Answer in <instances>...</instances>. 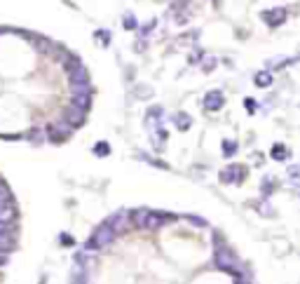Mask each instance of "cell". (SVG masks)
Instances as JSON below:
<instances>
[{
  "label": "cell",
  "mask_w": 300,
  "mask_h": 284,
  "mask_svg": "<svg viewBox=\"0 0 300 284\" xmlns=\"http://www.w3.org/2000/svg\"><path fill=\"white\" fill-rule=\"evenodd\" d=\"M115 230L108 226V223H103V226H99V228L94 230V235H92V240L87 242V249H101V247H108L113 240H115Z\"/></svg>",
  "instance_id": "1"
},
{
  "label": "cell",
  "mask_w": 300,
  "mask_h": 284,
  "mask_svg": "<svg viewBox=\"0 0 300 284\" xmlns=\"http://www.w3.org/2000/svg\"><path fill=\"white\" fill-rule=\"evenodd\" d=\"M234 254L228 249V247H221V249L216 251V256H213V263H216V268H221V270H228V273L234 275Z\"/></svg>",
  "instance_id": "2"
},
{
  "label": "cell",
  "mask_w": 300,
  "mask_h": 284,
  "mask_svg": "<svg viewBox=\"0 0 300 284\" xmlns=\"http://www.w3.org/2000/svg\"><path fill=\"white\" fill-rule=\"evenodd\" d=\"M263 19H265L267 26H282L286 22V10L284 7H277V10H265L263 12Z\"/></svg>",
  "instance_id": "3"
},
{
  "label": "cell",
  "mask_w": 300,
  "mask_h": 284,
  "mask_svg": "<svg viewBox=\"0 0 300 284\" xmlns=\"http://www.w3.org/2000/svg\"><path fill=\"white\" fill-rule=\"evenodd\" d=\"M244 178V169L237 167V165H230V167H225L221 172V181L223 184H239Z\"/></svg>",
  "instance_id": "4"
},
{
  "label": "cell",
  "mask_w": 300,
  "mask_h": 284,
  "mask_svg": "<svg viewBox=\"0 0 300 284\" xmlns=\"http://www.w3.org/2000/svg\"><path fill=\"white\" fill-rule=\"evenodd\" d=\"M73 282H87V266H84V254H75L73 261Z\"/></svg>",
  "instance_id": "5"
},
{
  "label": "cell",
  "mask_w": 300,
  "mask_h": 284,
  "mask_svg": "<svg viewBox=\"0 0 300 284\" xmlns=\"http://www.w3.org/2000/svg\"><path fill=\"white\" fill-rule=\"evenodd\" d=\"M223 104H225V96H223V92H218V89H213V92H209V94L204 96L206 111H221Z\"/></svg>",
  "instance_id": "6"
},
{
  "label": "cell",
  "mask_w": 300,
  "mask_h": 284,
  "mask_svg": "<svg viewBox=\"0 0 300 284\" xmlns=\"http://www.w3.org/2000/svg\"><path fill=\"white\" fill-rule=\"evenodd\" d=\"M108 226H111L115 233H122L124 228H127V223H129V212H117V214H113L111 218H108Z\"/></svg>",
  "instance_id": "7"
},
{
  "label": "cell",
  "mask_w": 300,
  "mask_h": 284,
  "mask_svg": "<svg viewBox=\"0 0 300 284\" xmlns=\"http://www.w3.org/2000/svg\"><path fill=\"white\" fill-rule=\"evenodd\" d=\"M84 113L87 111H82V108H78V106L66 108V125H73V127L84 125Z\"/></svg>",
  "instance_id": "8"
},
{
  "label": "cell",
  "mask_w": 300,
  "mask_h": 284,
  "mask_svg": "<svg viewBox=\"0 0 300 284\" xmlns=\"http://www.w3.org/2000/svg\"><path fill=\"white\" fill-rule=\"evenodd\" d=\"M169 221L167 214H155V212H148V216H145V226L143 228H160V226H164V223Z\"/></svg>",
  "instance_id": "9"
},
{
  "label": "cell",
  "mask_w": 300,
  "mask_h": 284,
  "mask_svg": "<svg viewBox=\"0 0 300 284\" xmlns=\"http://www.w3.org/2000/svg\"><path fill=\"white\" fill-rule=\"evenodd\" d=\"M14 218H17V209L12 207V202L0 205V221L3 223H14Z\"/></svg>",
  "instance_id": "10"
},
{
  "label": "cell",
  "mask_w": 300,
  "mask_h": 284,
  "mask_svg": "<svg viewBox=\"0 0 300 284\" xmlns=\"http://www.w3.org/2000/svg\"><path fill=\"white\" fill-rule=\"evenodd\" d=\"M253 83H256V87H270L272 85V71H258L256 75H253Z\"/></svg>",
  "instance_id": "11"
},
{
  "label": "cell",
  "mask_w": 300,
  "mask_h": 284,
  "mask_svg": "<svg viewBox=\"0 0 300 284\" xmlns=\"http://www.w3.org/2000/svg\"><path fill=\"white\" fill-rule=\"evenodd\" d=\"M174 123H176V127L181 129V132H185V129H190V125H192V117H190L188 113H176V115H174Z\"/></svg>",
  "instance_id": "12"
},
{
  "label": "cell",
  "mask_w": 300,
  "mask_h": 284,
  "mask_svg": "<svg viewBox=\"0 0 300 284\" xmlns=\"http://www.w3.org/2000/svg\"><path fill=\"white\" fill-rule=\"evenodd\" d=\"M89 104H92L89 92H87V94H73V106H78V108H82V111H87Z\"/></svg>",
  "instance_id": "13"
},
{
  "label": "cell",
  "mask_w": 300,
  "mask_h": 284,
  "mask_svg": "<svg viewBox=\"0 0 300 284\" xmlns=\"http://www.w3.org/2000/svg\"><path fill=\"white\" fill-rule=\"evenodd\" d=\"M31 40H33L35 45V50L38 52H50L52 50V43L47 38H40V35H31Z\"/></svg>",
  "instance_id": "14"
},
{
  "label": "cell",
  "mask_w": 300,
  "mask_h": 284,
  "mask_svg": "<svg viewBox=\"0 0 300 284\" xmlns=\"http://www.w3.org/2000/svg\"><path fill=\"white\" fill-rule=\"evenodd\" d=\"M12 247H14V237H12V235L0 233V251H10Z\"/></svg>",
  "instance_id": "15"
},
{
  "label": "cell",
  "mask_w": 300,
  "mask_h": 284,
  "mask_svg": "<svg viewBox=\"0 0 300 284\" xmlns=\"http://www.w3.org/2000/svg\"><path fill=\"white\" fill-rule=\"evenodd\" d=\"M234 153H237V144H234V141H230V139L223 141V155H225V157H232Z\"/></svg>",
  "instance_id": "16"
},
{
  "label": "cell",
  "mask_w": 300,
  "mask_h": 284,
  "mask_svg": "<svg viewBox=\"0 0 300 284\" xmlns=\"http://www.w3.org/2000/svg\"><path fill=\"white\" fill-rule=\"evenodd\" d=\"M132 216H134V223H136L139 228H143V226H145V216H148V209H136Z\"/></svg>",
  "instance_id": "17"
},
{
  "label": "cell",
  "mask_w": 300,
  "mask_h": 284,
  "mask_svg": "<svg viewBox=\"0 0 300 284\" xmlns=\"http://www.w3.org/2000/svg\"><path fill=\"white\" fill-rule=\"evenodd\" d=\"M71 92L73 94H87L92 89H89V83H71Z\"/></svg>",
  "instance_id": "18"
},
{
  "label": "cell",
  "mask_w": 300,
  "mask_h": 284,
  "mask_svg": "<svg viewBox=\"0 0 300 284\" xmlns=\"http://www.w3.org/2000/svg\"><path fill=\"white\" fill-rule=\"evenodd\" d=\"M289 178L293 186H300V167L298 165H293V167H289Z\"/></svg>",
  "instance_id": "19"
},
{
  "label": "cell",
  "mask_w": 300,
  "mask_h": 284,
  "mask_svg": "<svg viewBox=\"0 0 300 284\" xmlns=\"http://www.w3.org/2000/svg\"><path fill=\"white\" fill-rule=\"evenodd\" d=\"M94 153H96V155H108V153H111V146H108L106 144V141H99V144H96L94 146Z\"/></svg>",
  "instance_id": "20"
},
{
  "label": "cell",
  "mask_w": 300,
  "mask_h": 284,
  "mask_svg": "<svg viewBox=\"0 0 300 284\" xmlns=\"http://www.w3.org/2000/svg\"><path fill=\"white\" fill-rule=\"evenodd\" d=\"M289 62H291L289 56H274V59H270V62H267V66L277 68V66H284V64H289Z\"/></svg>",
  "instance_id": "21"
},
{
  "label": "cell",
  "mask_w": 300,
  "mask_h": 284,
  "mask_svg": "<svg viewBox=\"0 0 300 284\" xmlns=\"http://www.w3.org/2000/svg\"><path fill=\"white\" fill-rule=\"evenodd\" d=\"M272 157H274V160H284V157H286V148H284L282 144H277L272 148Z\"/></svg>",
  "instance_id": "22"
},
{
  "label": "cell",
  "mask_w": 300,
  "mask_h": 284,
  "mask_svg": "<svg viewBox=\"0 0 300 284\" xmlns=\"http://www.w3.org/2000/svg\"><path fill=\"white\" fill-rule=\"evenodd\" d=\"M7 202H12V193L5 186H0V205H7Z\"/></svg>",
  "instance_id": "23"
},
{
  "label": "cell",
  "mask_w": 300,
  "mask_h": 284,
  "mask_svg": "<svg viewBox=\"0 0 300 284\" xmlns=\"http://www.w3.org/2000/svg\"><path fill=\"white\" fill-rule=\"evenodd\" d=\"M96 40L103 43V45H108L111 43V33H108V31H96Z\"/></svg>",
  "instance_id": "24"
},
{
  "label": "cell",
  "mask_w": 300,
  "mask_h": 284,
  "mask_svg": "<svg viewBox=\"0 0 300 284\" xmlns=\"http://www.w3.org/2000/svg\"><path fill=\"white\" fill-rule=\"evenodd\" d=\"M213 66H216V59H213V56H206L204 64H202V68H204V71L209 73V71H213Z\"/></svg>",
  "instance_id": "25"
},
{
  "label": "cell",
  "mask_w": 300,
  "mask_h": 284,
  "mask_svg": "<svg viewBox=\"0 0 300 284\" xmlns=\"http://www.w3.org/2000/svg\"><path fill=\"white\" fill-rule=\"evenodd\" d=\"M124 28H129V31H134V28H136V19H134L132 14H127V17H124Z\"/></svg>",
  "instance_id": "26"
},
{
  "label": "cell",
  "mask_w": 300,
  "mask_h": 284,
  "mask_svg": "<svg viewBox=\"0 0 300 284\" xmlns=\"http://www.w3.org/2000/svg\"><path fill=\"white\" fill-rule=\"evenodd\" d=\"M244 106H246V111H249V113H256V111H258V104H256L253 99H246V101H244Z\"/></svg>",
  "instance_id": "27"
},
{
  "label": "cell",
  "mask_w": 300,
  "mask_h": 284,
  "mask_svg": "<svg viewBox=\"0 0 300 284\" xmlns=\"http://www.w3.org/2000/svg\"><path fill=\"white\" fill-rule=\"evenodd\" d=\"M188 221L192 223V226H200V228H204V226H206V221H204V218H200V216H188Z\"/></svg>",
  "instance_id": "28"
},
{
  "label": "cell",
  "mask_w": 300,
  "mask_h": 284,
  "mask_svg": "<svg viewBox=\"0 0 300 284\" xmlns=\"http://www.w3.org/2000/svg\"><path fill=\"white\" fill-rule=\"evenodd\" d=\"M265 184H263V193H270V188L274 190V178H263Z\"/></svg>",
  "instance_id": "29"
},
{
  "label": "cell",
  "mask_w": 300,
  "mask_h": 284,
  "mask_svg": "<svg viewBox=\"0 0 300 284\" xmlns=\"http://www.w3.org/2000/svg\"><path fill=\"white\" fill-rule=\"evenodd\" d=\"M0 233L12 235V223H3V221H0Z\"/></svg>",
  "instance_id": "30"
},
{
  "label": "cell",
  "mask_w": 300,
  "mask_h": 284,
  "mask_svg": "<svg viewBox=\"0 0 300 284\" xmlns=\"http://www.w3.org/2000/svg\"><path fill=\"white\" fill-rule=\"evenodd\" d=\"M61 245H68V247L73 245V237H71V235H66V233L61 235Z\"/></svg>",
  "instance_id": "31"
},
{
  "label": "cell",
  "mask_w": 300,
  "mask_h": 284,
  "mask_svg": "<svg viewBox=\"0 0 300 284\" xmlns=\"http://www.w3.org/2000/svg\"><path fill=\"white\" fill-rule=\"evenodd\" d=\"M7 261H10V258H7V251H0V268L7 266Z\"/></svg>",
  "instance_id": "32"
}]
</instances>
